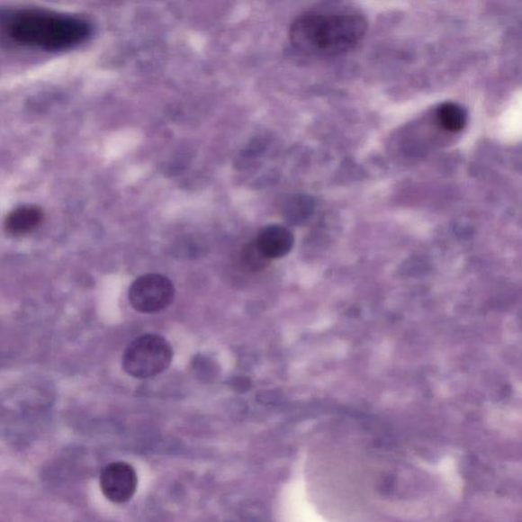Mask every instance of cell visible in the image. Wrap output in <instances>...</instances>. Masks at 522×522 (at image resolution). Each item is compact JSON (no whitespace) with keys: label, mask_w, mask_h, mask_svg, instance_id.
Here are the masks:
<instances>
[{"label":"cell","mask_w":522,"mask_h":522,"mask_svg":"<svg viewBox=\"0 0 522 522\" xmlns=\"http://www.w3.org/2000/svg\"><path fill=\"white\" fill-rule=\"evenodd\" d=\"M2 30L15 44L46 51L71 50L92 33L90 22L79 15L37 7L4 12Z\"/></svg>","instance_id":"obj_1"},{"label":"cell","mask_w":522,"mask_h":522,"mask_svg":"<svg viewBox=\"0 0 522 522\" xmlns=\"http://www.w3.org/2000/svg\"><path fill=\"white\" fill-rule=\"evenodd\" d=\"M367 29L366 19L356 13H307L292 22L289 36L310 56L338 57L355 50Z\"/></svg>","instance_id":"obj_2"},{"label":"cell","mask_w":522,"mask_h":522,"mask_svg":"<svg viewBox=\"0 0 522 522\" xmlns=\"http://www.w3.org/2000/svg\"><path fill=\"white\" fill-rule=\"evenodd\" d=\"M173 349L165 338L144 335L130 343L122 356L124 371L136 379H148L171 365Z\"/></svg>","instance_id":"obj_3"},{"label":"cell","mask_w":522,"mask_h":522,"mask_svg":"<svg viewBox=\"0 0 522 522\" xmlns=\"http://www.w3.org/2000/svg\"><path fill=\"white\" fill-rule=\"evenodd\" d=\"M174 298V284L163 274H144L129 290L130 304L142 313L164 310L173 303Z\"/></svg>","instance_id":"obj_4"},{"label":"cell","mask_w":522,"mask_h":522,"mask_svg":"<svg viewBox=\"0 0 522 522\" xmlns=\"http://www.w3.org/2000/svg\"><path fill=\"white\" fill-rule=\"evenodd\" d=\"M281 522H329L310 501L303 472L284 486L278 503Z\"/></svg>","instance_id":"obj_5"},{"label":"cell","mask_w":522,"mask_h":522,"mask_svg":"<svg viewBox=\"0 0 522 522\" xmlns=\"http://www.w3.org/2000/svg\"><path fill=\"white\" fill-rule=\"evenodd\" d=\"M99 485L107 500L126 503L137 492L138 475L135 468L125 462L112 463L102 471Z\"/></svg>","instance_id":"obj_6"},{"label":"cell","mask_w":522,"mask_h":522,"mask_svg":"<svg viewBox=\"0 0 522 522\" xmlns=\"http://www.w3.org/2000/svg\"><path fill=\"white\" fill-rule=\"evenodd\" d=\"M256 240L270 259L286 256L293 248L295 241L290 230L280 225L267 226L261 230Z\"/></svg>","instance_id":"obj_7"},{"label":"cell","mask_w":522,"mask_h":522,"mask_svg":"<svg viewBox=\"0 0 522 522\" xmlns=\"http://www.w3.org/2000/svg\"><path fill=\"white\" fill-rule=\"evenodd\" d=\"M43 220V212L35 205L17 207L6 217L4 227L6 232L14 237L26 236L35 231Z\"/></svg>","instance_id":"obj_8"},{"label":"cell","mask_w":522,"mask_h":522,"mask_svg":"<svg viewBox=\"0 0 522 522\" xmlns=\"http://www.w3.org/2000/svg\"><path fill=\"white\" fill-rule=\"evenodd\" d=\"M437 121L443 129L449 132H459L466 124V114L462 106L446 104L440 106L436 112Z\"/></svg>","instance_id":"obj_9"},{"label":"cell","mask_w":522,"mask_h":522,"mask_svg":"<svg viewBox=\"0 0 522 522\" xmlns=\"http://www.w3.org/2000/svg\"><path fill=\"white\" fill-rule=\"evenodd\" d=\"M242 260L245 266L252 272H259L270 263L263 250L259 248L256 240H253L243 248Z\"/></svg>","instance_id":"obj_10"},{"label":"cell","mask_w":522,"mask_h":522,"mask_svg":"<svg viewBox=\"0 0 522 522\" xmlns=\"http://www.w3.org/2000/svg\"><path fill=\"white\" fill-rule=\"evenodd\" d=\"M250 381L248 379L238 378L234 381V388L239 392L248 391L250 389Z\"/></svg>","instance_id":"obj_11"}]
</instances>
